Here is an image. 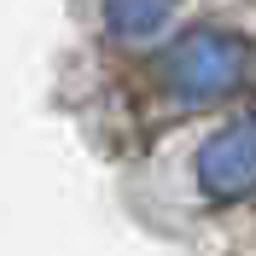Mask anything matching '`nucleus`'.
Returning <instances> with one entry per match:
<instances>
[{"mask_svg":"<svg viewBox=\"0 0 256 256\" xmlns=\"http://www.w3.org/2000/svg\"><path fill=\"white\" fill-rule=\"evenodd\" d=\"M70 6H76V24L88 35V47L116 58V64L163 47L192 12V0H70Z\"/></svg>","mask_w":256,"mask_h":256,"instance_id":"obj_3","label":"nucleus"},{"mask_svg":"<svg viewBox=\"0 0 256 256\" xmlns=\"http://www.w3.org/2000/svg\"><path fill=\"white\" fill-rule=\"evenodd\" d=\"M134 210L163 233L222 222L256 204V99L180 122L134 152Z\"/></svg>","mask_w":256,"mask_h":256,"instance_id":"obj_2","label":"nucleus"},{"mask_svg":"<svg viewBox=\"0 0 256 256\" xmlns=\"http://www.w3.org/2000/svg\"><path fill=\"white\" fill-rule=\"evenodd\" d=\"M122 64L116 122L134 134V152L180 122L256 99V30L239 18H186L163 47Z\"/></svg>","mask_w":256,"mask_h":256,"instance_id":"obj_1","label":"nucleus"}]
</instances>
